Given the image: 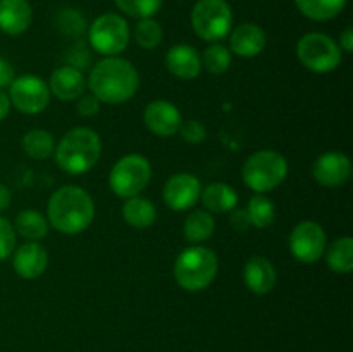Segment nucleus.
Here are the masks:
<instances>
[{
  "mask_svg": "<svg viewBox=\"0 0 353 352\" xmlns=\"http://www.w3.org/2000/svg\"><path fill=\"white\" fill-rule=\"evenodd\" d=\"M134 41L140 45L145 50H154L159 45L162 43V38H164V31H162V26L152 17H147V19H140L138 24L134 26L133 31Z\"/></svg>",
  "mask_w": 353,
  "mask_h": 352,
  "instance_id": "29",
  "label": "nucleus"
},
{
  "mask_svg": "<svg viewBox=\"0 0 353 352\" xmlns=\"http://www.w3.org/2000/svg\"><path fill=\"white\" fill-rule=\"evenodd\" d=\"M165 66L174 78L190 81V79L199 78L202 72V57L192 45L178 43L169 48L165 55Z\"/></svg>",
  "mask_w": 353,
  "mask_h": 352,
  "instance_id": "16",
  "label": "nucleus"
},
{
  "mask_svg": "<svg viewBox=\"0 0 353 352\" xmlns=\"http://www.w3.org/2000/svg\"><path fill=\"white\" fill-rule=\"evenodd\" d=\"M33 21L28 0H0V31L9 37L23 35Z\"/></svg>",
  "mask_w": 353,
  "mask_h": 352,
  "instance_id": "20",
  "label": "nucleus"
},
{
  "mask_svg": "<svg viewBox=\"0 0 353 352\" xmlns=\"http://www.w3.org/2000/svg\"><path fill=\"white\" fill-rule=\"evenodd\" d=\"M55 26L68 37H79L86 30V21L81 12L74 9H62L55 17Z\"/></svg>",
  "mask_w": 353,
  "mask_h": 352,
  "instance_id": "32",
  "label": "nucleus"
},
{
  "mask_svg": "<svg viewBox=\"0 0 353 352\" xmlns=\"http://www.w3.org/2000/svg\"><path fill=\"white\" fill-rule=\"evenodd\" d=\"M100 104L102 102L93 93H83L76 102V113L83 117L97 116L100 110Z\"/></svg>",
  "mask_w": 353,
  "mask_h": 352,
  "instance_id": "35",
  "label": "nucleus"
},
{
  "mask_svg": "<svg viewBox=\"0 0 353 352\" xmlns=\"http://www.w3.org/2000/svg\"><path fill=\"white\" fill-rule=\"evenodd\" d=\"M192 26L196 37L217 43L230 35L233 10L226 0H200L192 10Z\"/></svg>",
  "mask_w": 353,
  "mask_h": 352,
  "instance_id": "7",
  "label": "nucleus"
},
{
  "mask_svg": "<svg viewBox=\"0 0 353 352\" xmlns=\"http://www.w3.org/2000/svg\"><path fill=\"white\" fill-rule=\"evenodd\" d=\"M10 200H12L10 190L7 188L3 183H0V213H2V211H6L7 207L10 206Z\"/></svg>",
  "mask_w": 353,
  "mask_h": 352,
  "instance_id": "40",
  "label": "nucleus"
},
{
  "mask_svg": "<svg viewBox=\"0 0 353 352\" xmlns=\"http://www.w3.org/2000/svg\"><path fill=\"white\" fill-rule=\"evenodd\" d=\"M230 224L234 231H247L252 228L250 219L245 209H233L230 214Z\"/></svg>",
  "mask_w": 353,
  "mask_h": 352,
  "instance_id": "36",
  "label": "nucleus"
},
{
  "mask_svg": "<svg viewBox=\"0 0 353 352\" xmlns=\"http://www.w3.org/2000/svg\"><path fill=\"white\" fill-rule=\"evenodd\" d=\"M117 9L130 17L147 19L161 10L162 0H114Z\"/></svg>",
  "mask_w": 353,
  "mask_h": 352,
  "instance_id": "31",
  "label": "nucleus"
},
{
  "mask_svg": "<svg viewBox=\"0 0 353 352\" xmlns=\"http://www.w3.org/2000/svg\"><path fill=\"white\" fill-rule=\"evenodd\" d=\"M214 231H216V219H214L212 213L203 209L190 213L183 224V235L192 244H202V242L209 240Z\"/></svg>",
  "mask_w": 353,
  "mask_h": 352,
  "instance_id": "23",
  "label": "nucleus"
},
{
  "mask_svg": "<svg viewBox=\"0 0 353 352\" xmlns=\"http://www.w3.org/2000/svg\"><path fill=\"white\" fill-rule=\"evenodd\" d=\"M52 95L59 100H78L86 90V79L83 72L74 66H61L50 75V81L47 83Z\"/></svg>",
  "mask_w": 353,
  "mask_h": 352,
  "instance_id": "19",
  "label": "nucleus"
},
{
  "mask_svg": "<svg viewBox=\"0 0 353 352\" xmlns=\"http://www.w3.org/2000/svg\"><path fill=\"white\" fill-rule=\"evenodd\" d=\"M21 145L31 159L38 161L50 157L55 150L54 137L47 130H30L21 140Z\"/></svg>",
  "mask_w": 353,
  "mask_h": 352,
  "instance_id": "27",
  "label": "nucleus"
},
{
  "mask_svg": "<svg viewBox=\"0 0 353 352\" xmlns=\"http://www.w3.org/2000/svg\"><path fill=\"white\" fill-rule=\"evenodd\" d=\"M200 199H202L205 211L216 214H224L236 209L240 197H238V192L231 185L223 182H216L210 183V185H207L202 190Z\"/></svg>",
  "mask_w": 353,
  "mask_h": 352,
  "instance_id": "21",
  "label": "nucleus"
},
{
  "mask_svg": "<svg viewBox=\"0 0 353 352\" xmlns=\"http://www.w3.org/2000/svg\"><path fill=\"white\" fill-rule=\"evenodd\" d=\"M219 259L216 252L203 245L188 247L174 262V280L186 292L205 290L216 280Z\"/></svg>",
  "mask_w": 353,
  "mask_h": 352,
  "instance_id": "4",
  "label": "nucleus"
},
{
  "mask_svg": "<svg viewBox=\"0 0 353 352\" xmlns=\"http://www.w3.org/2000/svg\"><path fill=\"white\" fill-rule=\"evenodd\" d=\"M123 217L130 226L143 230V228L152 226L157 219V209H155L154 202L145 197H131L126 199L123 206Z\"/></svg>",
  "mask_w": 353,
  "mask_h": 352,
  "instance_id": "22",
  "label": "nucleus"
},
{
  "mask_svg": "<svg viewBox=\"0 0 353 352\" xmlns=\"http://www.w3.org/2000/svg\"><path fill=\"white\" fill-rule=\"evenodd\" d=\"M178 133L181 135V138L188 144L196 145V144H202L203 140L207 138V130L200 121L196 119H188V121H183L181 126H179Z\"/></svg>",
  "mask_w": 353,
  "mask_h": 352,
  "instance_id": "34",
  "label": "nucleus"
},
{
  "mask_svg": "<svg viewBox=\"0 0 353 352\" xmlns=\"http://www.w3.org/2000/svg\"><path fill=\"white\" fill-rule=\"evenodd\" d=\"M245 211H247L250 224L255 228H268L269 224H272L276 217L274 204L264 193H255Z\"/></svg>",
  "mask_w": 353,
  "mask_h": 352,
  "instance_id": "28",
  "label": "nucleus"
},
{
  "mask_svg": "<svg viewBox=\"0 0 353 352\" xmlns=\"http://www.w3.org/2000/svg\"><path fill=\"white\" fill-rule=\"evenodd\" d=\"M16 248V230L9 219L0 216V261H6Z\"/></svg>",
  "mask_w": 353,
  "mask_h": 352,
  "instance_id": "33",
  "label": "nucleus"
},
{
  "mask_svg": "<svg viewBox=\"0 0 353 352\" xmlns=\"http://www.w3.org/2000/svg\"><path fill=\"white\" fill-rule=\"evenodd\" d=\"M14 79H16V71L12 64L0 55V90L9 88Z\"/></svg>",
  "mask_w": 353,
  "mask_h": 352,
  "instance_id": "37",
  "label": "nucleus"
},
{
  "mask_svg": "<svg viewBox=\"0 0 353 352\" xmlns=\"http://www.w3.org/2000/svg\"><path fill=\"white\" fill-rule=\"evenodd\" d=\"M86 86L100 102L116 106L133 99L140 86V76L130 61L116 55L102 59L93 66Z\"/></svg>",
  "mask_w": 353,
  "mask_h": 352,
  "instance_id": "1",
  "label": "nucleus"
},
{
  "mask_svg": "<svg viewBox=\"0 0 353 352\" xmlns=\"http://www.w3.org/2000/svg\"><path fill=\"white\" fill-rule=\"evenodd\" d=\"M312 176L319 185L327 186V188H338L350 179V157L341 152H326L314 162Z\"/></svg>",
  "mask_w": 353,
  "mask_h": 352,
  "instance_id": "14",
  "label": "nucleus"
},
{
  "mask_svg": "<svg viewBox=\"0 0 353 352\" xmlns=\"http://www.w3.org/2000/svg\"><path fill=\"white\" fill-rule=\"evenodd\" d=\"M131 30L119 14H102L88 30V41L95 52L105 57H116L130 45Z\"/></svg>",
  "mask_w": 353,
  "mask_h": 352,
  "instance_id": "9",
  "label": "nucleus"
},
{
  "mask_svg": "<svg viewBox=\"0 0 353 352\" xmlns=\"http://www.w3.org/2000/svg\"><path fill=\"white\" fill-rule=\"evenodd\" d=\"M143 123L157 137L169 138L178 133L183 117L178 107L169 100H154L145 107Z\"/></svg>",
  "mask_w": 353,
  "mask_h": 352,
  "instance_id": "13",
  "label": "nucleus"
},
{
  "mask_svg": "<svg viewBox=\"0 0 353 352\" xmlns=\"http://www.w3.org/2000/svg\"><path fill=\"white\" fill-rule=\"evenodd\" d=\"M9 100L10 106L16 107L19 113L33 116L47 109L50 102V90L40 76H16L9 86Z\"/></svg>",
  "mask_w": 353,
  "mask_h": 352,
  "instance_id": "10",
  "label": "nucleus"
},
{
  "mask_svg": "<svg viewBox=\"0 0 353 352\" xmlns=\"http://www.w3.org/2000/svg\"><path fill=\"white\" fill-rule=\"evenodd\" d=\"M348 0H295L300 12L312 21L334 19L345 9Z\"/></svg>",
  "mask_w": 353,
  "mask_h": 352,
  "instance_id": "26",
  "label": "nucleus"
},
{
  "mask_svg": "<svg viewBox=\"0 0 353 352\" xmlns=\"http://www.w3.org/2000/svg\"><path fill=\"white\" fill-rule=\"evenodd\" d=\"M202 66L210 75H223L231 66L230 48L221 43H212L202 55Z\"/></svg>",
  "mask_w": 353,
  "mask_h": 352,
  "instance_id": "30",
  "label": "nucleus"
},
{
  "mask_svg": "<svg viewBox=\"0 0 353 352\" xmlns=\"http://www.w3.org/2000/svg\"><path fill=\"white\" fill-rule=\"evenodd\" d=\"M288 171L285 155L276 150H259L245 161L241 176L245 185L255 193H268L285 182Z\"/></svg>",
  "mask_w": 353,
  "mask_h": 352,
  "instance_id": "5",
  "label": "nucleus"
},
{
  "mask_svg": "<svg viewBox=\"0 0 353 352\" xmlns=\"http://www.w3.org/2000/svg\"><path fill=\"white\" fill-rule=\"evenodd\" d=\"M12 266L16 275L21 276V278H38V276L43 275L48 266L47 248L38 244V242H26L14 252Z\"/></svg>",
  "mask_w": 353,
  "mask_h": 352,
  "instance_id": "15",
  "label": "nucleus"
},
{
  "mask_svg": "<svg viewBox=\"0 0 353 352\" xmlns=\"http://www.w3.org/2000/svg\"><path fill=\"white\" fill-rule=\"evenodd\" d=\"M326 247V231L316 221H302L290 233V252L303 264H314L323 259Z\"/></svg>",
  "mask_w": 353,
  "mask_h": 352,
  "instance_id": "11",
  "label": "nucleus"
},
{
  "mask_svg": "<svg viewBox=\"0 0 353 352\" xmlns=\"http://www.w3.org/2000/svg\"><path fill=\"white\" fill-rule=\"evenodd\" d=\"M55 162L68 175H83L99 162L102 140L92 128L78 126L61 138L54 150Z\"/></svg>",
  "mask_w": 353,
  "mask_h": 352,
  "instance_id": "3",
  "label": "nucleus"
},
{
  "mask_svg": "<svg viewBox=\"0 0 353 352\" xmlns=\"http://www.w3.org/2000/svg\"><path fill=\"white\" fill-rule=\"evenodd\" d=\"M278 280L274 264L264 255H252L243 268V282L255 295H265L271 292Z\"/></svg>",
  "mask_w": 353,
  "mask_h": 352,
  "instance_id": "18",
  "label": "nucleus"
},
{
  "mask_svg": "<svg viewBox=\"0 0 353 352\" xmlns=\"http://www.w3.org/2000/svg\"><path fill=\"white\" fill-rule=\"evenodd\" d=\"M200 193H202V185L195 175L178 173L165 182L162 197L169 209L183 213V211L192 209L199 202Z\"/></svg>",
  "mask_w": 353,
  "mask_h": 352,
  "instance_id": "12",
  "label": "nucleus"
},
{
  "mask_svg": "<svg viewBox=\"0 0 353 352\" xmlns=\"http://www.w3.org/2000/svg\"><path fill=\"white\" fill-rule=\"evenodd\" d=\"M265 43H268L265 31L254 23L240 24L230 35V52L238 57H257L265 48Z\"/></svg>",
  "mask_w": 353,
  "mask_h": 352,
  "instance_id": "17",
  "label": "nucleus"
},
{
  "mask_svg": "<svg viewBox=\"0 0 353 352\" xmlns=\"http://www.w3.org/2000/svg\"><path fill=\"white\" fill-rule=\"evenodd\" d=\"M326 262L331 271L338 275H347L353 269V238H336L330 247H326Z\"/></svg>",
  "mask_w": 353,
  "mask_h": 352,
  "instance_id": "24",
  "label": "nucleus"
},
{
  "mask_svg": "<svg viewBox=\"0 0 353 352\" xmlns=\"http://www.w3.org/2000/svg\"><path fill=\"white\" fill-rule=\"evenodd\" d=\"M10 107H12V106H10L9 95H7L3 90H0V121H3L7 116H9Z\"/></svg>",
  "mask_w": 353,
  "mask_h": 352,
  "instance_id": "39",
  "label": "nucleus"
},
{
  "mask_svg": "<svg viewBox=\"0 0 353 352\" xmlns=\"http://www.w3.org/2000/svg\"><path fill=\"white\" fill-rule=\"evenodd\" d=\"M152 178V166L141 154H128L112 166L109 173V186L121 199L137 197L147 188Z\"/></svg>",
  "mask_w": 353,
  "mask_h": 352,
  "instance_id": "6",
  "label": "nucleus"
},
{
  "mask_svg": "<svg viewBox=\"0 0 353 352\" xmlns=\"http://www.w3.org/2000/svg\"><path fill=\"white\" fill-rule=\"evenodd\" d=\"M296 55L309 71L326 75L341 64V48L336 41L324 33H307L296 43Z\"/></svg>",
  "mask_w": 353,
  "mask_h": 352,
  "instance_id": "8",
  "label": "nucleus"
},
{
  "mask_svg": "<svg viewBox=\"0 0 353 352\" xmlns=\"http://www.w3.org/2000/svg\"><path fill=\"white\" fill-rule=\"evenodd\" d=\"M14 230L30 242L41 240L48 233V221L47 216L33 209L21 211L16 217V228Z\"/></svg>",
  "mask_w": 353,
  "mask_h": 352,
  "instance_id": "25",
  "label": "nucleus"
},
{
  "mask_svg": "<svg viewBox=\"0 0 353 352\" xmlns=\"http://www.w3.org/2000/svg\"><path fill=\"white\" fill-rule=\"evenodd\" d=\"M340 48L347 54H352L353 52V28L348 26L347 30L341 33L340 37Z\"/></svg>",
  "mask_w": 353,
  "mask_h": 352,
  "instance_id": "38",
  "label": "nucleus"
},
{
  "mask_svg": "<svg viewBox=\"0 0 353 352\" xmlns=\"http://www.w3.org/2000/svg\"><path fill=\"white\" fill-rule=\"evenodd\" d=\"M95 217V202L78 185H64L52 193L47 204V221L64 235L85 231Z\"/></svg>",
  "mask_w": 353,
  "mask_h": 352,
  "instance_id": "2",
  "label": "nucleus"
}]
</instances>
